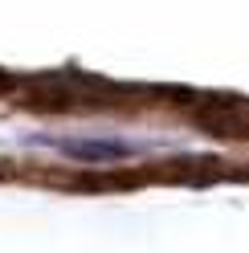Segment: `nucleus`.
Here are the masks:
<instances>
[{"instance_id":"obj_1","label":"nucleus","mask_w":249,"mask_h":253,"mask_svg":"<svg viewBox=\"0 0 249 253\" xmlns=\"http://www.w3.org/2000/svg\"><path fill=\"white\" fill-rule=\"evenodd\" d=\"M45 147L53 151H66L74 160H86V164H111V160H127L139 147L135 143H119V139H41Z\"/></svg>"}]
</instances>
